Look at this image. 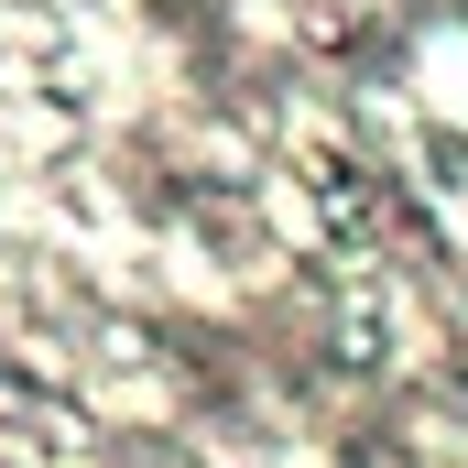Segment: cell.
Here are the masks:
<instances>
[{
  "instance_id": "obj_1",
  "label": "cell",
  "mask_w": 468,
  "mask_h": 468,
  "mask_svg": "<svg viewBox=\"0 0 468 468\" xmlns=\"http://www.w3.org/2000/svg\"><path fill=\"white\" fill-rule=\"evenodd\" d=\"M305 207H316V229L338 239V250H370V239L392 229V197H381V175L359 153H305Z\"/></svg>"
}]
</instances>
